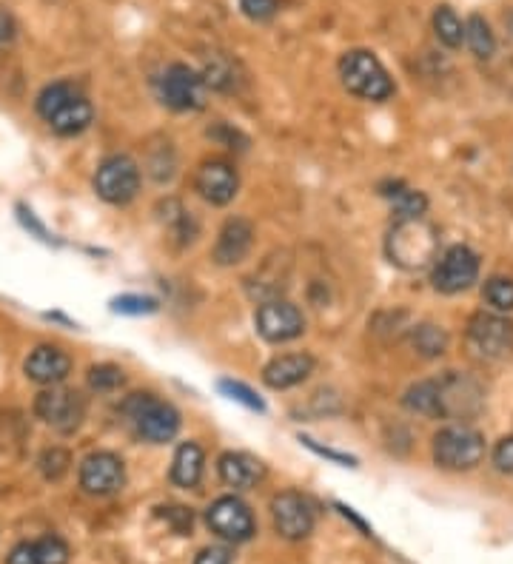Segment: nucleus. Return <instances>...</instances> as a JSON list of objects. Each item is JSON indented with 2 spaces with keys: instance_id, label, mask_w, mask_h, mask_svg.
<instances>
[{
  "instance_id": "5",
  "label": "nucleus",
  "mask_w": 513,
  "mask_h": 564,
  "mask_svg": "<svg viewBox=\"0 0 513 564\" xmlns=\"http://www.w3.org/2000/svg\"><path fill=\"white\" fill-rule=\"evenodd\" d=\"M485 459V436L468 425H448L434 436V462L442 470H474Z\"/></svg>"
},
{
  "instance_id": "4",
  "label": "nucleus",
  "mask_w": 513,
  "mask_h": 564,
  "mask_svg": "<svg viewBox=\"0 0 513 564\" xmlns=\"http://www.w3.org/2000/svg\"><path fill=\"white\" fill-rule=\"evenodd\" d=\"M342 86L354 97L362 100H374L382 103L394 94V80L388 77L385 66L380 63V57L374 52H365V49H354L342 57L340 63Z\"/></svg>"
},
{
  "instance_id": "10",
  "label": "nucleus",
  "mask_w": 513,
  "mask_h": 564,
  "mask_svg": "<svg viewBox=\"0 0 513 564\" xmlns=\"http://www.w3.org/2000/svg\"><path fill=\"white\" fill-rule=\"evenodd\" d=\"M468 337L482 357L505 359L513 354V320L479 311L468 322Z\"/></svg>"
},
{
  "instance_id": "28",
  "label": "nucleus",
  "mask_w": 513,
  "mask_h": 564,
  "mask_svg": "<svg viewBox=\"0 0 513 564\" xmlns=\"http://www.w3.org/2000/svg\"><path fill=\"white\" fill-rule=\"evenodd\" d=\"M485 300L491 302V308L499 314L513 311V280L511 277H491L485 282Z\"/></svg>"
},
{
  "instance_id": "19",
  "label": "nucleus",
  "mask_w": 513,
  "mask_h": 564,
  "mask_svg": "<svg viewBox=\"0 0 513 564\" xmlns=\"http://www.w3.org/2000/svg\"><path fill=\"white\" fill-rule=\"evenodd\" d=\"M314 374V357L311 354H285V357L271 359L263 371V382L274 391H285L305 382Z\"/></svg>"
},
{
  "instance_id": "31",
  "label": "nucleus",
  "mask_w": 513,
  "mask_h": 564,
  "mask_svg": "<svg viewBox=\"0 0 513 564\" xmlns=\"http://www.w3.org/2000/svg\"><path fill=\"white\" fill-rule=\"evenodd\" d=\"M112 311L117 314H129V317H143L157 311V300L152 297H140V294H123L112 302Z\"/></svg>"
},
{
  "instance_id": "40",
  "label": "nucleus",
  "mask_w": 513,
  "mask_h": 564,
  "mask_svg": "<svg viewBox=\"0 0 513 564\" xmlns=\"http://www.w3.org/2000/svg\"><path fill=\"white\" fill-rule=\"evenodd\" d=\"M18 211H20V220H23V226H26V228H32V231H35V234H38L40 240H49V237H46V228L40 226L38 220H35V217H32V211H26V208H23V206H20Z\"/></svg>"
},
{
  "instance_id": "12",
  "label": "nucleus",
  "mask_w": 513,
  "mask_h": 564,
  "mask_svg": "<svg viewBox=\"0 0 513 564\" xmlns=\"http://www.w3.org/2000/svg\"><path fill=\"white\" fill-rule=\"evenodd\" d=\"M206 522L226 542H248L254 536V516L237 496H220L206 513Z\"/></svg>"
},
{
  "instance_id": "34",
  "label": "nucleus",
  "mask_w": 513,
  "mask_h": 564,
  "mask_svg": "<svg viewBox=\"0 0 513 564\" xmlns=\"http://www.w3.org/2000/svg\"><path fill=\"white\" fill-rule=\"evenodd\" d=\"M240 9L246 12L251 20H271L277 15V9H280V3L277 0H240Z\"/></svg>"
},
{
  "instance_id": "3",
  "label": "nucleus",
  "mask_w": 513,
  "mask_h": 564,
  "mask_svg": "<svg viewBox=\"0 0 513 564\" xmlns=\"http://www.w3.org/2000/svg\"><path fill=\"white\" fill-rule=\"evenodd\" d=\"M123 414L132 422L140 439L152 442V445H163L171 442L177 431H180V414L177 408L157 399L154 394H132L123 402Z\"/></svg>"
},
{
  "instance_id": "35",
  "label": "nucleus",
  "mask_w": 513,
  "mask_h": 564,
  "mask_svg": "<svg viewBox=\"0 0 513 564\" xmlns=\"http://www.w3.org/2000/svg\"><path fill=\"white\" fill-rule=\"evenodd\" d=\"M494 465L499 473H513V436H505L494 448Z\"/></svg>"
},
{
  "instance_id": "18",
  "label": "nucleus",
  "mask_w": 513,
  "mask_h": 564,
  "mask_svg": "<svg viewBox=\"0 0 513 564\" xmlns=\"http://www.w3.org/2000/svg\"><path fill=\"white\" fill-rule=\"evenodd\" d=\"M439 382V396H442V411L445 419H454V416L474 414L479 408V391L468 376L448 371V374L437 379Z\"/></svg>"
},
{
  "instance_id": "8",
  "label": "nucleus",
  "mask_w": 513,
  "mask_h": 564,
  "mask_svg": "<svg viewBox=\"0 0 513 564\" xmlns=\"http://www.w3.org/2000/svg\"><path fill=\"white\" fill-rule=\"evenodd\" d=\"M476 277H479V257L468 245H451L448 251H442L431 271V282L439 294L468 291Z\"/></svg>"
},
{
  "instance_id": "9",
  "label": "nucleus",
  "mask_w": 513,
  "mask_h": 564,
  "mask_svg": "<svg viewBox=\"0 0 513 564\" xmlns=\"http://www.w3.org/2000/svg\"><path fill=\"white\" fill-rule=\"evenodd\" d=\"M35 414L52 425L60 433H75L86 416V399L77 391H66V388H46L35 402Z\"/></svg>"
},
{
  "instance_id": "6",
  "label": "nucleus",
  "mask_w": 513,
  "mask_h": 564,
  "mask_svg": "<svg viewBox=\"0 0 513 564\" xmlns=\"http://www.w3.org/2000/svg\"><path fill=\"white\" fill-rule=\"evenodd\" d=\"M95 191L100 200L112 203V206H126L132 203L140 191V169L132 157L126 154H112L106 157L95 174Z\"/></svg>"
},
{
  "instance_id": "2",
  "label": "nucleus",
  "mask_w": 513,
  "mask_h": 564,
  "mask_svg": "<svg viewBox=\"0 0 513 564\" xmlns=\"http://www.w3.org/2000/svg\"><path fill=\"white\" fill-rule=\"evenodd\" d=\"M38 112L63 137H75V134L86 132L92 117H95V109L86 100V94L80 92L75 83H66V80L52 83L40 92Z\"/></svg>"
},
{
  "instance_id": "39",
  "label": "nucleus",
  "mask_w": 513,
  "mask_h": 564,
  "mask_svg": "<svg viewBox=\"0 0 513 564\" xmlns=\"http://www.w3.org/2000/svg\"><path fill=\"white\" fill-rule=\"evenodd\" d=\"M15 29H18V26H15V18H12V12L0 6V46H6L9 40L15 38Z\"/></svg>"
},
{
  "instance_id": "30",
  "label": "nucleus",
  "mask_w": 513,
  "mask_h": 564,
  "mask_svg": "<svg viewBox=\"0 0 513 564\" xmlns=\"http://www.w3.org/2000/svg\"><path fill=\"white\" fill-rule=\"evenodd\" d=\"M35 550H38L40 564H69V556H72V550L60 536H43L35 542Z\"/></svg>"
},
{
  "instance_id": "33",
  "label": "nucleus",
  "mask_w": 513,
  "mask_h": 564,
  "mask_svg": "<svg viewBox=\"0 0 513 564\" xmlns=\"http://www.w3.org/2000/svg\"><path fill=\"white\" fill-rule=\"evenodd\" d=\"M220 391L226 396H231V399H237V402H243L246 408H251V411H266V405H263V399L254 394L251 388H246L243 382H234V379H223L220 382Z\"/></svg>"
},
{
  "instance_id": "32",
  "label": "nucleus",
  "mask_w": 513,
  "mask_h": 564,
  "mask_svg": "<svg viewBox=\"0 0 513 564\" xmlns=\"http://www.w3.org/2000/svg\"><path fill=\"white\" fill-rule=\"evenodd\" d=\"M72 465V456L63 451V448H52V451H46L40 456V470H43V476L46 479H52L57 482L66 470Z\"/></svg>"
},
{
  "instance_id": "25",
  "label": "nucleus",
  "mask_w": 513,
  "mask_h": 564,
  "mask_svg": "<svg viewBox=\"0 0 513 564\" xmlns=\"http://www.w3.org/2000/svg\"><path fill=\"white\" fill-rule=\"evenodd\" d=\"M203 80H206L209 89L231 92V89H237V66L226 55H211L206 60V69H203Z\"/></svg>"
},
{
  "instance_id": "38",
  "label": "nucleus",
  "mask_w": 513,
  "mask_h": 564,
  "mask_svg": "<svg viewBox=\"0 0 513 564\" xmlns=\"http://www.w3.org/2000/svg\"><path fill=\"white\" fill-rule=\"evenodd\" d=\"M194 564H231V553L226 547H206V550H200Z\"/></svg>"
},
{
  "instance_id": "23",
  "label": "nucleus",
  "mask_w": 513,
  "mask_h": 564,
  "mask_svg": "<svg viewBox=\"0 0 513 564\" xmlns=\"http://www.w3.org/2000/svg\"><path fill=\"white\" fill-rule=\"evenodd\" d=\"M411 342H414L419 357L425 359H437L448 351V334H445V328H439L434 322L417 325L414 334H411Z\"/></svg>"
},
{
  "instance_id": "36",
  "label": "nucleus",
  "mask_w": 513,
  "mask_h": 564,
  "mask_svg": "<svg viewBox=\"0 0 513 564\" xmlns=\"http://www.w3.org/2000/svg\"><path fill=\"white\" fill-rule=\"evenodd\" d=\"M6 564H40L35 542H20L18 547H12V553L6 556Z\"/></svg>"
},
{
  "instance_id": "22",
  "label": "nucleus",
  "mask_w": 513,
  "mask_h": 564,
  "mask_svg": "<svg viewBox=\"0 0 513 564\" xmlns=\"http://www.w3.org/2000/svg\"><path fill=\"white\" fill-rule=\"evenodd\" d=\"M402 405H405L411 414L428 416V419H445L437 379H422L417 385H411V388L405 391V396H402Z\"/></svg>"
},
{
  "instance_id": "14",
  "label": "nucleus",
  "mask_w": 513,
  "mask_h": 564,
  "mask_svg": "<svg viewBox=\"0 0 513 564\" xmlns=\"http://www.w3.org/2000/svg\"><path fill=\"white\" fill-rule=\"evenodd\" d=\"M123 482H126V468L109 451L89 453L80 465V488L92 496H112L123 488Z\"/></svg>"
},
{
  "instance_id": "15",
  "label": "nucleus",
  "mask_w": 513,
  "mask_h": 564,
  "mask_svg": "<svg viewBox=\"0 0 513 564\" xmlns=\"http://www.w3.org/2000/svg\"><path fill=\"white\" fill-rule=\"evenodd\" d=\"M197 191L203 200H209L211 206H226L234 200L237 188H240V177L231 163L226 160H206L200 171H197Z\"/></svg>"
},
{
  "instance_id": "21",
  "label": "nucleus",
  "mask_w": 513,
  "mask_h": 564,
  "mask_svg": "<svg viewBox=\"0 0 513 564\" xmlns=\"http://www.w3.org/2000/svg\"><path fill=\"white\" fill-rule=\"evenodd\" d=\"M203 465H206V456H203L197 442L180 445L174 453V462H171V482L186 490L197 488L200 479H203Z\"/></svg>"
},
{
  "instance_id": "17",
  "label": "nucleus",
  "mask_w": 513,
  "mask_h": 564,
  "mask_svg": "<svg viewBox=\"0 0 513 564\" xmlns=\"http://www.w3.org/2000/svg\"><path fill=\"white\" fill-rule=\"evenodd\" d=\"M251 243H254V226L243 220V217H234L228 220L217 243H214V263L217 265H237L243 263L251 251Z\"/></svg>"
},
{
  "instance_id": "1",
  "label": "nucleus",
  "mask_w": 513,
  "mask_h": 564,
  "mask_svg": "<svg viewBox=\"0 0 513 564\" xmlns=\"http://www.w3.org/2000/svg\"><path fill=\"white\" fill-rule=\"evenodd\" d=\"M388 260L402 271H425L439 260V234L425 217H399L385 240Z\"/></svg>"
},
{
  "instance_id": "16",
  "label": "nucleus",
  "mask_w": 513,
  "mask_h": 564,
  "mask_svg": "<svg viewBox=\"0 0 513 564\" xmlns=\"http://www.w3.org/2000/svg\"><path fill=\"white\" fill-rule=\"evenodd\" d=\"M23 371H26V376H29L32 382L52 388V385H60V382L69 376V371H72V357H69L66 351L55 348V345H40V348H35V351L29 354Z\"/></svg>"
},
{
  "instance_id": "13",
  "label": "nucleus",
  "mask_w": 513,
  "mask_h": 564,
  "mask_svg": "<svg viewBox=\"0 0 513 564\" xmlns=\"http://www.w3.org/2000/svg\"><path fill=\"white\" fill-rule=\"evenodd\" d=\"M271 516H274V527L283 539H291V542H300L305 539L311 530H314V510H311V502L294 493V490H285V493H277L274 502H271Z\"/></svg>"
},
{
  "instance_id": "29",
  "label": "nucleus",
  "mask_w": 513,
  "mask_h": 564,
  "mask_svg": "<svg viewBox=\"0 0 513 564\" xmlns=\"http://www.w3.org/2000/svg\"><path fill=\"white\" fill-rule=\"evenodd\" d=\"M126 382V376L123 371L117 368V365H95L92 371H89V388L97 391V394H109V391H117L120 385Z\"/></svg>"
},
{
  "instance_id": "20",
  "label": "nucleus",
  "mask_w": 513,
  "mask_h": 564,
  "mask_svg": "<svg viewBox=\"0 0 513 564\" xmlns=\"http://www.w3.org/2000/svg\"><path fill=\"white\" fill-rule=\"evenodd\" d=\"M217 468H220V479L234 490L254 488L266 476L263 462L254 459V456H248V453H223Z\"/></svg>"
},
{
  "instance_id": "26",
  "label": "nucleus",
  "mask_w": 513,
  "mask_h": 564,
  "mask_svg": "<svg viewBox=\"0 0 513 564\" xmlns=\"http://www.w3.org/2000/svg\"><path fill=\"white\" fill-rule=\"evenodd\" d=\"M465 40H468V46H471V52L476 57H482V60L494 57L496 38L494 32H491V26H488V20L482 18V15H471L468 18V23H465Z\"/></svg>"
},
{
  "instance_id": "7",
  "label": "nucleus",
  "mask_w": 513,
  "mask_h": 564,
  "mask_svg": "<svg viewBox=\"0 0 513 564\" xmlns=\"http://www.w3.org/2000/svg\"><path fill=\"white\" fill-rule=\"evenodd\" d=\"M206 80L186 63H171L157 83L160 100L174 112H194L206 106Z\"/></svg>"
},
{
  "instance_id": "11",
  "label": "nucleus",
  "mask_w": 513,
  "mask_h": 564,
  "mask_svg": "<svg viewBox=\"0 0 513 564\" xmlns=\"http://www.w3.org/2000/svg\"><path fill=\"white\" fill-rule=\"evenodd\" d=\"M254 322H257L260 337L266 339V342H274V345L291 342V339H297L305 331L303 311L297 305H291V302L280 300V297L263 302L257 308Z\"/></svg>"
},
{
  "instance_id": "27",
  "label": "nucleus",
  "mask_w": 513,
  "mask_h": 564,
  "mask_svg": "<svg viewBox=\"0 0 513 564\" xmlns=\"http://www.w3.org/2000/svg\"><path fill=\"white\" fill-rule=\"evenodd\" d=\"M391 197V206L397 211V217H422L425 208H428V200L422 191H414V188L397 186V191H385Z\"/></svg>"
},
{
  "instance_id": "37",
  "label": "nucleus",
  "mask_w": 513,
  "mask_h": 564,
  "mask_svg": "<svg viewBox=\"0 0 513 564\" xmlns=\"http://www.w3.org/2000/svg\"><path fill=\"white\" fill-rule=\"evenodd\" d=\"M300 442L303 445H308L311 451L314 453H320V456H325V459H331V462H340V465H348V468H354L357 465V459L354 456H348V453H337V451H331V448H320L314 439H308V436H300Z\"/></svg>"
},
{
  "instance_id": "24",
  "label": "nucleus",
  "mask_w": 513,
  "mask_h": 564,
  "mask_svg": "<svg viewBox=\"0 0 513 564\" xmlns=\"http://www.w3.org/2000/svg\"><path fill=\"white\" fill-rule=\"evenodd\" d=\"M434 32H437L442 46L459 49L462 40H465V23L459 20V15H456L448 3H442V6H437V12H434Z\"/></svg>"
}]
</instances>
